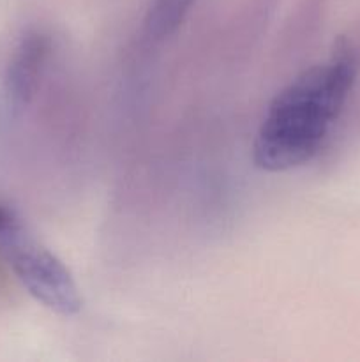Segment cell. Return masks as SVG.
Masks as SVG:
<instances>
[{
    "instance_id": "1",
    "label": "cell",
    "mask_w": 360,
    "mask_h": 362,
    "mask_svg": "<svg viewBox=\"0 0 360 362\" xmlns=\"http://www.w3.org/2000/svg\"><path fill=\"white\" fill-rule=\"evenodd\" d=\"M355 76V53L341 39L325 62L286 85L272 99L254 138L253 158L258 168L284 172L316 156L341 115Z\"/></svg>"
},
{
    "instance_id": "2",
    "label": "cell",
    "mask_w": 360,
    "mask_h": 362,
    "mask_svg": "<svg viewBox=\"0 0 360 362\" xmlns=\"http://www.w3.org/2000/svg\"><path fill=\"white\" fill-rule=\"evenodd\" d=\"M0 257L32 297L55 313L73 317L83 306L73 276L13 211L0 207Z\"/></svg>"
},
{
    "instance_id": "3",
    "label": "cell",
    "mask_w": 360,
    "mask_h": 362,
    "mask_svg": "<svg viewBox=\"0 0 360 362\" xmlns=\"http://www.w3.org/2000/svg\"><path fill=\"white\" fill-rule=\"evenodd\" d=\"M48 55V39L39 32H30L14 49L7 67L6 88L14 108L27 105L37 88L41 69Z\"/></svg>"
},
{
    "instance_id": "4",
    "label": "cell",
    "mask_w": 360,
    "mask_h": 362,
    "mask_svg": "<svg viewBox=\"0 0 360 362\" xmlns=\"http://www.w3.org/2000/svg\"><path fill=\"white\" fill-rule=\"evenodd\" d=\"M193 2L194 0H152L145 18L147 34L152 39H164L172 35L189 13Z\"/></svg>"
}]
</instances>
